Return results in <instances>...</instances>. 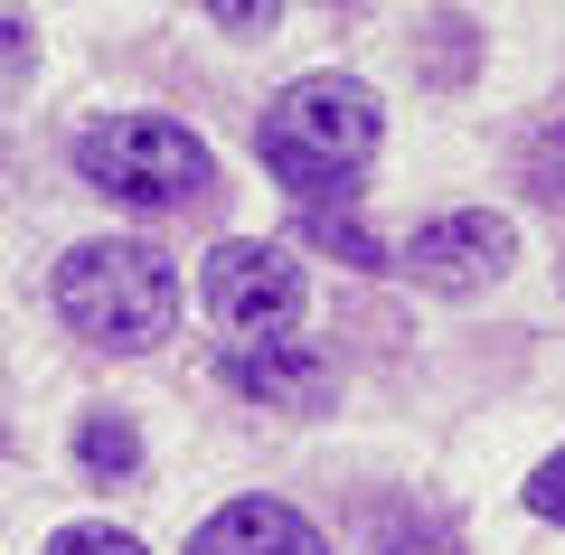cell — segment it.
Returning <instances> with one entry per match:
<instances>
[{
  "mask_svg": "<svg viewBox=\"0 0 565 555\" xmlns=\"http://www.w3.org/2000/svg\"><path fill=\"white\" fill-rule=\"evenodd\" d=\"M377 141H386V114H377V95H367L359 76H302V85H282V95L264 104L255 151L302 207H340V199L367 189Z\"/></svg>",
  "mask_w": 565,
  "mask_h": 555,
  "instance_id": "obj_1",
  "label": "cell"
},
{
  "mask_svg": "<svg viewBox=\"0 0 565 555\" xmlns=\"http://www.w3.org/2000/svg\"><path fill=\"white\" fill-rule=\"evenodd\" d=\"M47 301L57 320L104 357H141L161 349L170 320H180V274L151 236H95V245H66L57 274H47Z\"/></svg>",
  "mask_w": 565,
  "mask_h": 555,
  "instance_id": "obj_2",
  "label": "cell"
},
{
  "mask_svg": "<svg viewBox=\"0 0 565 555\" xmlns=\"http://www.w3.org/2000/svg\"><path fill=\"white\" fill-rule=\"evenodd\" d=\"M76 179L104 189V199H122V207L170 217V207H199L207 189H217V160H207V141L189 132V122H170V114H104V122L76 132Z\"/></svg>",
  "mask_w": 565,
  "mask_h": 555,
  "instance_id": "obj_3",
  "label": "cell"
},
{
  "mask_svg": "<svg viewBox=\"0 0 565 555\" xmlns=\"http://www.w3.org/2000/svg\"><path fill=\"white\" fill-rule=\"evenodd\" d=\"M207 311H217V330L236 339V349H264V339H292L311 311L302 292V255L274 236H236L207 255Z\"/></svg>",
  "mask_w": 565,
  "mask_h": 555,
  "instance_id": "obj_4",
  "label": "cell"
},
{
  "mask_svg": "<svg viewBox=\"0 0 565 555\" xmlns=\"http://www.w3.org/2000/svg\"><path fill=\"white\" fill-rule=\"evenodd\" d=\"M509 264H519V236H509V217H490V207H452V217H424L415 236H405V274H415L424 292H490Z\"/></svg>",
  "mask_w": 565,
  "mask_h": 555,
  "instance_id": "obj_5",
  "label": "cell"
},
{
  "mask_svg": "<svg viewBox=\"0 0 565 555\" xmlns=\"http://www.w3.org/2000/svg\"><path fill=\"white\" fill-rule=\"evenodd\" d=\"M226 386L264 415H330V357L292 349V339H264V349H226Z\"/></svg>",
  "mask_w": 565,
  "mask_h": 555,
  "instance_id": "obj_6",
  "label": "cell"
},
{
  "mask_svg": "<svg viewBox=\"0 0 565 555\" xmlns=\"http://www.w3.org/2000/svg\"><path fill=\"white\" fill-rule=\"evenodd\" d=\"M189 555H330V536L282 499H226L217 517H199Z\"/></svg>",
  "mask_w": 565,
  "mask_h": 555,
  "instance_id": "obj_7",
  "label": "cell"
},
{
  "mask_svg": "<svg viewBox=\"0 0 565 555\" xmlns=\"http://www.w3.org/2000/svg\"><path fill=\"white\" fill-rule=\"evenodd\" d=\"M76 471L104 480V490H122V480L141 471V434H132L122 415H85V424H76Z\"/></svg>",
  "mask_w": 565,
  "mask_h": 555,
  "instance_id": "obj_8",
  "label": "cell"
},
{
  "mask_svg": "<svg viewBox=\"0 0 565 555\" xmlns=\"http://www.w3.org/2000/svg\"><path fill=\"white\" fill-rule=\"evenodd\" d=\"M302 236L321 245V255H340V264H359V274H386V245L367 236V226H349L340 207H302Z\"/></svg>",
  "mask_w": 565,
  "mask_h": 555,
  "instance_id": "obj_9",
  "label": "cell"
},
{
  "mask_svg": "<svg viewBox=\"0 0 565 555\" xmlns=\"http://www.w3.org/2000/svg\"><path fill=\"white\" fill-rule=\"evenodd\" d=\"M519 179H527V199L565 207V114H546L537 132H527V151H519Z\"/></svg>",
  "mask_w": 565,
  "mask_h": 555,
  "instance_id": "obj_10",
  "label": "cell"
},
{
  "mask_svg": "<svg viewBox=\"0 0 565 555\" xmlns=\"http://www.w3.org/2000/svg\"><path fill=\"white\" fill-rule=\"evenodd\" d=\"M367 555H462V546H452L444 517H386V527L367 536Z\"/></svg>",
  "mask_w": 565,
  "mask_h": 555,
  "instance_id": "obj_11",
  "label": "cell"
},
{
  "mask_svg": "<svg viewBox=\"0 0 565 555\" xmlns=\"http://www.w3.org/2000/svg\"><path fill=\"white\" fill-rule=\"evenodd\" d=\"M47 555H151L132 527H114V517H76V527L47 536Z\"/></svg>",
  "mask_w": 565,
  "mask_h": 555,
  "instance_id": "obj_12",
  "label": "cell"
},
{
  "mask_svg": "<svg viewBox=\"0 0 565 555\" xmlns=\"http://www.w3.org/2000/svg\"><path fill=\"white\" fill-rule=\"evenodd\" d=\"M527 517H546V527H565V452H546L537 471H527Z\"/></svg>",
  "mask_w": 565,
  "mask_h": 555,
  "instance_id": "obj_13",
  "label": "cell"
},
{
  "mask_svg": "<svg viewBox=\"0 0 565 555\" xmlns=\"http://www.w3.org/2000/svg\"><path fill=\"white\" fill-rule=\"evenodd\" d=\"M217 20L245 29V39H264V29H274V0H217Z\"/></svg>",
  "mask_w": 565,
  "mask_h": 555,
  "instance_id": "obj_14",
  "label": "cell"
},
{
  "mask_svg": "<svg viewBox=\"0 0 565 555\" xmlns=\"http://www.w3.org/2000/svg\"><path fill=\"white\" fill-rule=\"evenodd\" d=\"M20 57H29V29L10 20V10H0V76H10V66H20Z\"/></svg>",
  "mask_w": 565,
  "mask_h": 555,
  "instance_id": "obj_15",
  "label": "cell"
}]
</instances>
